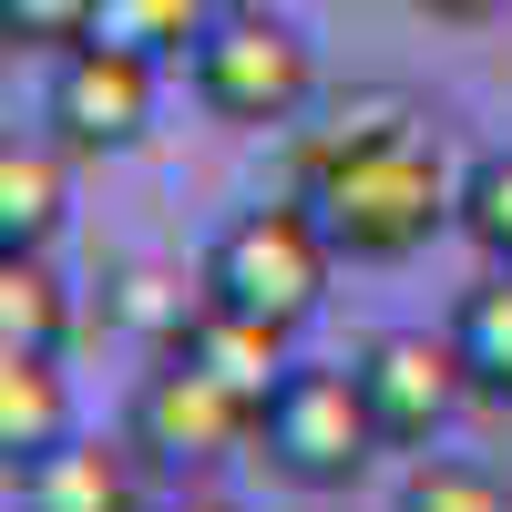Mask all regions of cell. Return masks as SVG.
Wrapping results in <instances>:
<instances>
[{
	"instance_id": "cell-1",
	"label": "cell",
	"mask_w": 512,
	"mask_h": 512,
	"mask_svg": "<svg viewBox=\"0 0 512 512\" xmlns=\"http://www.w3.org/2000/svg\"><path fill=\"white\" fill-rule=\"evenodd\" d=\"M297 195L318 205L328 246L349 267H400L441 226H461V185L441 175V154L410 134V103L379 93L359 113H338V134H318L297 154Z\"/></svg>"
},
{
	"instance_id": "cell-2",
	"label": "cell",
	"mask_w": 512,
	"mask_h": 512,
	"mask_svg": "<svg viewBox=\"0 0 512 512\" xmlns=\"http://www.w3.org/2000/svg\"><path fill=\"white\" fill-rule=\"evenodd\" d=\"M328 267H338V246H328L308 195L297 205H246V216L205 246V297H226V308H246V318L297 338L328 308Z\"/></svg>"
},
{
	"instance_id": "cell-3",
	"label": "cell",
	"mask_w": 512,
	"mask_h": 512,
	"mask_svg": "<svg viewBox=\"0 0 512 512\" xmlns=\"http://www.w3.org/2000/svg\"><path fill=\"white\" fill-rule=\"evenodd\" d=\"M256 441L297 492H349L379 451V410L359 390V369H287L277 400L256 410Z\"/></svg>"
},
{
	"instance_id": "cell-4",
	"label": "cell",
	"mask_w": 512,
	"mask_h": 512,
	"mask_svg": "<svg viewBox=\"0 0 512 512\" xmlns=\"http://www.w3.org/2000/svg\"><path fill=\"white\" fill-rule=\"evenodd\" d=\"M185 72H195V103L216 123H256V134H267V123H297L308 93H318L308 41H297L287 21H267V11H226Z\"/></svg>"
},
{
	"instance_id": "cell-5",
	"label": "cell",
	"mask_w": 512,
	"mask_h": 512,
	"mask_svg": "<svg viewBox=\"0 0 512 512\" xmlns=\"http://www.w3.org/2000/svg\"><path fill=\"white\" fill-rule=\"evenodd\" d=\"M41 113H52V134L72 154H123L154 123V62L123 52V41H72V52H52Z\"/></svg>"
},
{
	"instance_id": "cell-6",
	"label": "cell",
	"mask_w": 512,
	"mask_h": 512,
	"mask_svg": "<svg viewBox=\"0 0 512 512\" xmlns=\"http://www.w3.org/2000/svg\"><path fill=\"white\" fill-rule=\"evenodd\" d=\"M359 390L379 410V441H431V431H451V410L472 400V369H461L451 328L441 338L431 328H390V338L359 349Z\"/></svg>"
},
{
	"instance_id": "cell-7",
	"label": "cell",
	"mask_w": 512,
	"mask_h": 512,
	"mask_svg": "<svg viewBox=\"0 0 512 512\" xmlns=\"http://www.w3.org/2000/svg\"><path fill=\"white\" fill-rule=\"evenodd\" d=\"M256 431V410L236 400V390H216V379H205L195 359H175L164 349V369L134 390V451H154V461H226L236 441Z\"/></svg>"
},
{
	"instance_id": "cell-8",
	"label": "cell",
	"mask_w": 512,
	"mask_h": 512,
	"mask_svg": "<svg viewBox=\"0 0 512 512\" xmlns=\"http://www.w3.org/2000/svg\"><path fill=\"white\" fill-rule=\"evenodd\" d=\"M175 359H195V369L216 379V390H236L246 410H267V400H277V379L297 369V359H287V328L226 308V297H205V308H195V328L175 338Z\"/></svg>"
},
{
	"instance_id": "cell-9",
	"label": "cell",
	"mask_w": 512,
	"mask_h": 512,
	"mask_svg": "<svg viewBox=\"0 0 512 512\" xmlns=\"http://www.w3.org/2000/svg\"><path fill=\"white\" fill-rule=\"evenodd\" d=\"M11 502H21V512H144L134 461L103 451V441H62V451H41L31 472H11Z\"/></svg>"
},
{
	"instance_id": "cell-10",
	"label": "cell",
	"mask_w": 512,
	"mask_h": 512,
	"mask_svg": "<svg viewBox=\"0 0 512 512\" xmlns=\"http://www.w3.org/2000/svg\"><path fill=\"white\" fill-rule=\"evenodd\" d=\"M195 308H205V267L185 277V267H164V256H134V267H113V287H103V318L123 338H144V349H175L195 328Z\"/></svg>"
},
{
	"instance_id": "cell-11",
	"label": "cell",
	"mask_w": 512,
	"mask_h": 512,
	"mask_svg": "<svg viewBox=\"0 0 512 512\" xmlns=\"http://www.w3.org/2000/svg\"><path fill=\"white\" fill-rule=\"evenodd\" d=\"M72 441V390H62V359H0V451L11 472H31L41 451Z\"/></svg>"
},
{
	"instance_id": "cell-12",
	"label": "cell",
	"mask_w": 512,
	"mask_h": 512,
	"mask_svg": "<svg viewBox=\"0 0 512 512\" xmlns=\"http://www.w3.org/2000/svg\"><path fill=\"white\" fill-rule=\"evenodd\" d=\"M72 297L52 277V256H0V359H62Z\"/></svg>"
},
{
	"instance_id": "cell-13",
	"label": "cell",
	"mask_w": 512,
	"mask_h": 512,
	"mask_svg": "<svg viewBox=\"0 0 512 512\" xmlns=\"http://www.w3.org/2000/svg\"><path fill=\"white\" fill-rule=\"evenodd\" d=\"M62 236V164L41 144H0V256H52Z\"/></svg>"
},
{
	"instance_id": "cell-14",
	"label": "cell",
	"mask_w": 512,
	"mask_h": 512,
	"mask_svg": "<svg viewBox=\"0 0 512 512\" xmlns=\"http://www.w3.org/2000/svg\"><path fill=\"white\" fill-rule=\"evenodd\" d=\"M451 349H461V369H472V400L512 410V267H492L451 308Z\"/></svg>"
},
{
	"instance_id": "cell-15",
	"label": "cell",
	"mask_w": 512,
	"mask_h": 512,
	"mask_svg": "<svg viewBox=\"0 0 512 512\" xmlns=\"http://www.w3.org/2000/svg\"><path fill=\"white\" fill-rule=\"evenodd\" d=\"M216 21H226V0H103L93 41H123L144 62H195Z\"/></svg>"
},
{
	"instance_id": "cell-16",
	"label": "cell",
	"mask_w": 512,
	"mask_h": 512,
	"mask_svg": "<svg viewBox=\"0 0 512 512\" xmlns=\"http://www.w3.org/2000/svg\"><path fill=\"white\" fill-rule=\"evenodd\" d=\"M461 236L482 246V267H512V154H482L461 175Z\"/></svg>"
},
{
	"instance_id": "cell-17",
	"label": "cell",
	"mask_w": 512,
	"mask_h": 512,
	"mask_svg": "<svg viewBox=\"0 0 512 512\" xmlns=\"http://www.w3.org/2000/svg\"><path fill=\"white\" fill-rule=\"evenodd\" d=\"M400 512H512V492L482 472V461H420L400 482Z\"/></svg>"
},
{
	"instance_id": "cell-18",
	"label": "cell",
	"mask_w": 512,
	"mask_h": 512,
	"mask_svg": "<svg viewBox=\"0 0 512 512\" xmlns=\"http://www.w3.org/2000/svg\"><path fill=\"white\" fill-rule=\"evenodd\" d=\"M103 0H0V41H21V52H72V41H93Z\"/></svg>"
},
{
	"instance_id": "cell-19",
	"label": "cell",
	"mask_w": 512,
	"mask_h": 512,
	"mask_svg": "<svg viewBox=\"0 0 512 512\" xmlns=\"http://www.w3.org/2000/svg\"><path fill=\"white\" fill-rule=\"evenodd\" d=\"M441 21H492V11H512V0H431Z\"/></svg>"
},
{
	"instance_id": "cell-20",
	"label": "cell",
	"mask_w": 512,
	"mask_h": 512,
	"mask_svg": "<svg viewBox=\"0 0 512 512\" xmlns=\"http://www.w3.org/2000/svg\"><path fill=\"white\" fill-rule=\"evenodd\" d=\"M175 512H226V502H175Z\"/></svg>"
}]
</instances>
